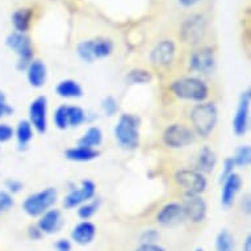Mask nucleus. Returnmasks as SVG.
Returning <instances> with one entry per match:
<instances>
[{"mask_svg":"<svg viewBox=\"0 0 251 251\" xmlns=\"http://www.w3.org/2000/svg\"><path fill=\"white\" fill-rule=\"evenodd\" d=\"M55 249H57V251H71L73 245H71L70 239L62 238L58 239L57 242H55Z\"/></svg>","mask_w":251,"mask_h":251,"instance_id":"obj_41","label":"nucleus"},{"mask_svg":"<svg viewBox=\"0 0 251 251\" xmlns=\"http://www.w3.org/2000/svg\"><path fill=\"white\" fill-rule=\"evenodd\" d=\"M32 16H33V12L29 8H20L15 11L12 15V23L16 32L25 33L32 24Z\"/></svg>","mask_w":251,"mask_h":251,"instance_id":"obj_22","label":"nucleus"},{"mask_svg":"<svg viewBox=\"0 0 251 251\" xmlns=\"http://www.w3.org/2000/svg\"><path fill=\"white\" fill-rule=\"evenodd\" d=\"M195 141L194 130L183 124H173L163 132V142L167 148L183 149Z\"/></svg>","mask_w":251,"mask_h":251,"instance_id":"obj_6","label":"nucleus"},{"mask_svg":"<svg viewBox=\"0 0 251 251\" xmlns=\"http://www.w3.org/2000/svg\"><path fill=\"white\" fill-rule=\"evenodd\" d=\"M134 251H166V249L158 243H141Z\"/></svg>","mask_w":251,"mask_h":251,"instance_id":"obj_39","label":"nucleus"},{"mask_svg":"<svg viewBox=\"0 0 251 251\" xmlns=\"http://www.w3.org/2000/svg\"><path fill=\"white\" fill-rule=\"evenodd\" d=\"M179 1V4L185 7V8H190V7H194L200 1V0H177Z\"/></svg>","mask_w":251,"mask_h":251,"instance_id":"obj_45","label":"nucleus"},{"mask_svg":"<svg viewBox=\"0 0 251 251\" xmlns=\"http://www.w3.org/2000/svg\"><path fill=\"white\" fill-rule=\"evenodd\" d=\"M234 237L230 231L224 229L216 237V250L217 251H234Z\"/></svg>","mask_w":251,"mask_h":251,"instance_id":"obj_25","label":"nucleus"},{"mask_svg":"<svg viewBox=\"0 0 251 251\" xmlns=\"http://www.w3.org/2000/svg\"><path fill=\"white\" fill-rule=\"evenodd\" d=\"M7 46L19 55V70H25L33 61V46L28 36L19 32H13L5 40Z\"/></svg>","mask_w":251,"mask_h":251,"instance_id":"obj_5","label":"nucleus"},{"mask_svg":"<svg viewBox=\"0 0 251 251\" xmlns=\"http://www.w3.org/2000/svg\"><path fill=\"white\" fill-rule=\"evenodd\" d=\"M159 239V233L155 229H148L141 234V243H156Z\"/></svg>","mask_w":251,"mask_h":251,"instance_id":"obj_35","label":"nucleus"},{"mask_svg":"<svg viewBox=\"0 0 251 251\" xmlns=\"http://www.w3.org/2000/svg\"><path fill=\"white\" fill-rule=\"evenodd\" d=\"M78 55L86 62H94L95 58V51H94V40H87V41L80 42L78 45Z\"/></svg>","mask_w":251,"mask_h":251,"instance_id":"obj_30","label":"nucleus"},{"mask_svg":"<svg viewBox=\"0 0 251 251\" xmlns=\"http://www.w3.org/2000/svg\"><path fill=\"white\" fill-rule=\"evenodd\" d=\"M96 237V226L94 224L86 220V221H82L79 223L71 231V239L74 241L76 245H80V246H86V245H90Z\"/></svg>","mask_w":251,"mask_h":251,"instance_id":"obj_18","label":"nucleus"},{"mask_svg":"<svg viewBox=\"0 0 251 251\" xmlns=\"http://www.w3.org/2000/svg\"><path fill=\"white\" fill-rule=\"evenodd\" d=\"M99 155V152L95 149L83 148V146H75L66 150V158L69 161L74 162H90L95 159Z\"/></svg>","mask_w":251,"mask_h":251,"instance_id":"obj_21","label":"nucleus"},{"mask_svg":"<svg viewBox=\"0 0 251 251\" xmlns=\"http://www.w3.org/2000/svg\"><path fill=\"white\" fill-rule=\"evenodd\" d=\"M171 91L179 99L191 100L196 103L205 101L209 95V88L201 79L194 76H184V78L175 79L171 83Z\"/></svg>","mask_w":251,"mask_h":251,"instance_id":"obj_1","label":"nucleus"},{"mask_svg":"<svg viewBox=\"0 0 251 251\" xmlns=\"http://www.w3.org/2000/svg\"><path fill=\"white\" fill-rule=\"evenodd\" d=\"M5 187H7V190H8L9 194H17V192H20L21 188H23V184H21V181L15 180V179H9L5 183Z\"/></svg>","mask_w":251,"mask_h":251,"instance_id":"obj_40","label":"nucleus"},{"mask_svg":"<svg viewBox=\"0 0 251 251\" xmlns=\"http://www.w3.org/2000/svg\"><path fill=\"white\" fill-rule=\"evenodd\" d=\"M101 108H103L104 113L107 116H115L119 111V103H117V100L115 98L107 96L101 103Z\"/></svg>","mask_w":251,"mask_h":251,"instance_id":"obj_34","label":"nucleus"},{"mask_svg":"<svg viewBox=\"0 0 251 251\" xmlns=\"http://www.w3.org/2000/svg\"><path fill=\"white\" fill-rule=\"evenodd\" d=\"M57 94L65 99H76V98H82L83 90L78 82L73 79H66L59 82L57 86Z\"/></svg>","mask_w":251,"mask_h":251,"instance_id":"obj_20","label":"nucleus"},{"mask_svg":"<svg viewBox=\"0 0 251 251\" xmlns=\"http://www.w3.org/2000/svg\"><path fill=\"white\" fill-rule=\"evenodd\" d=\"M183 209H184V216L191 223L200 224L204 221L206 216V202L200 195L187 194L184 201H183Z\"/></svg>","mask_w":251,"mask_h":251,"instance_id":"obj_9","label":"nucleus"},{"mask_svg":"<svg viewBox=\"0 0 251 251\" xmlns=\"http://www.w3.org/2000/svg\"><path fill=\"white\" fill-rule=\"evenodd\" d=\"M57 190L53 187H49L44 191H40L37 194L28 196L24 200L23 209L30 217H40L46 210H49L57 201Z\"/></svg>","mask_w":251,"mask_h":251,"instance_id":"obj_4","label":"nucleus"},{"mask_svg":"<svg viewBox=\"0 0 251 251\" xmlns=\"http://www.w3.org/2000/svg\"><path fill=\"white\" fill-rule=\"evenodd\" d=\"M13 134H15V132H13V129L9 125H7V124H0V144L8 142L13 137Z\"/></svg>","mask_w":251,"mask_h":251,"instance_id":"obj_37","label":"nucleus"},{"mask_svg":"<svg viewBox=\"0 0 251 251\" xmlns=\"http://www.w3.org/2000/svg\"><path fill=\"white\" fill-rule=\"evenodd\" d=\"M29 123L38 133H45L48 128V100L38 96L29 105Z\"/></svg>","mask_w":251,"mask_h":251,"instance_id":"obj_10","label":"nucleus"},{"mask_svg":"<svg viewBox=\"0 0 251 251\" xmlns=\"http://www.w3.org/2000/svg\"><path fill=\"white\" fill-rule=\"evenodd\" d=\"M251 209V202H250V196H246V198L242 200V210L245 213H250Z\"/></svg>","mask_w":251,"mask_h":251,"instance_id":"obj_44","label":"nucleus"},{"mask_svg":"<svg viewBox=\"0 0 251 251\" xmlns=\"http://www.w3.org/2000/svg\"><path fill=\"white\" fill-rule=\"evenodd\" d=\"M218 120V111L214 103L202 101L196 104L191 111V123L194 130L199 136L208 137L216 128Z\"/></svg>","mask_w":251,"mask_h":251,"instance_id":"obj_2","label":"nucleus"},{"mask_svg":"<svg viewBox=\"0 0 251 251\" xmlns=\"http://www.w3.org/2000/svg\"><path fill=\"white\" fill-rule=\"evenodd\" d=\"M206 32V21L201 15H192L181 25L180 36L183 41L190 44V45H196L201 41Z\"/></svg>","mask_w":251,"mask_h":251,"instance_id":"obj_8","label":"nucleus"},{"mask_svg":"<svg viewBox=\"0 0 251 251\" xmlns=\"http://www.w3.org/2000/svg\"><path fill=\"white\" fill-rule=\"evenodd\" d=\"M242 251H251V235H247L245 242H243Z\"/></svg>","mask_w":251,"mask_h":251,"instance_id":"obj_46","label":"nucleus"},{"mask_svg":"<svg viewBox=\"0 0 251 251\" xmlns=\"http://www.w3.org/2000/svg\"><path fill=\"white\" fill-rule=\"evenodd\" d=\"M191 70L202 73V74H209L216 67V58L212 49H201L192 54L190 59Z\"/></svg>","mask_w":251,"mask_h":251,"instance_id":"obj_14","label":"nucleus"},{"mask_svg":"<svg viewBox=\"0 0 251 251\" xmlns=\"http://www.w3.org/2000/svg\"><path fill=\"white\" fill-rule=\"evenodd\" d=\"M99 205H100V201L99 200H91V201H87L84 204L79 206L78 209V216L82 218L83 221H86V220H90L94 214L98 212L99 209Z\"/></svg>","mask_w":251,"mask_h":251,"instance_id":"obj_31","label":"nucleus"},{"mask_svg":"<svg viewBox=\"0 0 251 251\" xmlns=\"http://www.w3.org/2000/svg\"><path fill=\"white\" fill-rule=\"evenodd\" d=\"M195 251H204V250H202V249H196Z\"/></svg>","mask_w":251,"mask_h":251,"instance_id":"obj_48","label":"nucleus"},{"mask_svg":"<svg viewBox=\"0 0 251 251\" xmlns=\"http://www.w3.org/2000/svg\"><path fill=\"white\" fill-rule=\"evenodd\" d=\"M5 101V96H4V94H3V92H1V91H0V103H4Z\"/></svg>","mask_w":251,"mask_h":251,"instance_id":"obj_47","label":"nucleus"},{"mask_svg":"<svg viewBox=\"0 0 251 251\" xmlns=\"http://www.w3.org/2000/svg\"><path fill=\"white\" fill-rule=\"evenodd\" d=\"M54 124L58 129H66L69 126V120H67V105H61L57 108L54 113Z\"/></svg>","mask_w":251,"mask_h":251,"instance_id":"obj_33","label":"nucleus"},{"mask_svg":"<svg viewBox=\"0 0 251 251\" xmlns=\"http://www.w3.org/2000/svg\"><path fill=\"white\" fill-rule=\"evenodd\" d=\"M216 163H217V158H216V154H214L213 150L210 148H208V146H204V148L200 150V154H199L198 159V167L199 170H200V173H212Z\"/></svg>","mask_w":251,"mask_h":251,"instance_id":"obj_23","label":"nucleus"},{"mask_svg":"<svg viewBox=\"0 0 251 251\" xmlns=\"http://www.w3.org/2000/svg\"><path fill=\"white\" fill-rule=\"evenodd\" d=\"M67 120H69V126H79L86 121V113L80 107L73 105L67 107Z\"/></svg>","mask_w":251,"mask_h":251,"instance_id":"obj_29","label":"nucleus"},{"mask_svg":"<svg viewBox=\"0 0 251 251\" xmlns=\"http://www.w3.org/2000/svg\"><path fill=\"white\" fill-rule=\"evenodd\" d=\"M9 113H12V108L9 107L8 104L5 103H0V119L3 117V116H7Z\"/></svg>","mask_w":251,"mask_h":251,"instance_id":"obj_43","label":"nucleus"},{"mask_svg":"<svg viewBox=\"0 0 251 251\" xmlns=\"http://www.w3.org/2000/svg\"><path fill=\"white\" fill-rule=\"evenodd\" d=\"M26 76H28V82L32 87L40 88L45 84L46 76H48V70L44 62L41 61H32L26 67Z\"/></svg>","mask_w":251,"mask_h":251,"instance_id":"obj_19","label":"nucleus"},{"mask_svg":"<svg viewBox=\"0 0 251 251\" xmlns=\"http://www.w3.org/2000/svg\"><path fill=\"white\" fill-rule=\"evenodd\" d=\"M234 165L238 167H247L251 162V149L249 145H242L235 150L234 156H231Z\"/></svg>","mask_w":251,"mask_h":251,"instance_id":"obj_28","label":"nucleus"},{"mask_svg":"<svg viewBox=\"0 0 251 251\" xmlns=\"http://www.w3.org/2000/svg\"><path fill=\"white\" fill-rule=\"evenodd\" d=\"M13 205L12 195L9 192H0V212L11 209Z\"/></svg>","mask_w":251,"mask_h":251,"instance_id":"obj_38","label":"nucleus"},{"mask_svg":"<svg viewBox=\"0 0 251 251\" xmlns=\"http://www.w3.org/2000/svg\"><path fill=\"white\" fill-rule=\"evenodd\" d=\"M63 225V217L58 209H49L40 216L37 226L42 231V234H54L61 230Z\"/></svg>","mask_w":251,"mask_h":251,"instance_id":"obj_16","label":"nucleus"},{"mask_svg":"<svg viewBox=\"0 0 251 251\" xmlns=\"http://www.w3.org/2000/svg\"><path fill=\"white\" fill-rule=\"evenodd\" d=\"M234 161H233V158H226L225 162H224V167H223V173H221V179L220 180L224 181L226 179L227 176H230L231 174H234Z\"/></svg>","mask_w":251,"mask_h":251,"instance_id":"obj_36","label":"nucleus"},{"mask_svg":"<svg viewBox=\"0 0 251 251\" xmlns=\"http://www.w3.org/2000/svg\"><path fill=\"white\" fill-rule=\"evenodd\" d=\"M16 138L20 146H26L33 138V128L28 120H23L16 128Z\"/></svg>","mask_w":251,"mask_h":251,"instance_id":"obj_26","label":"nucleus"},{"mask_svg":"<svg viewBox=\"0 0 251 251\" xmlns=\"http://www.w3.org/2000/svg\"><path fill=\"white\" fill-rule=\"evenodd\" d=\"M128 82L132 84H146L151 80V74L148 70H142V69H137L132 70L128 74Z\"/></svg>","mask_w":251,"mask_h":251,"instance_id":"obj_32","label":"nucleus"},{"mask_svg":"<svg viewBox=\"0 0 251 251\" xmlns=\"http://www.w3.org/2000/svg\"><path fill=\"white\" fill-rule=\"evenodd\" d=\"M101 141H103V133H101V130L98 126H92L79 140L78 146L95 149L96 146H99L101 144Z\"/></svg>","mask_w":251,"mask_h":251,"instance_id":"obj_24","label":"nucleus"},{"mask_svg":"<svg viewBox=\"0 0 251 251\" xmlns=\"http://www.w3.org/2000/svg\"><path fill=\"white\" fill-rule=\"evenodd\" d=\"M140 120L133 115H123L116 125V140L124 149H136L140 144Z\"/></svg>","mask_w":251,"mask_h":251,"instance_id":"obj_3","label":"nucleus"},{"mask_svg":"<svg viewBox=\"0 0 251 251\" xmlns=\"http://www.w3.org/2000/svg\"><path fill=\"white\" fill-rule=\"evenodd\" d=\"M223 183V191H221V205L224 208H229L233 204L235 196L241 190L242 185V179L238 174H231L230 176H227Z\"/></svg>","mask_w":251,"mask_h":251,"instance_id":"obj_17","label":"nucleus"},{"mask_svg":"<svg viewBox=\"0 0 251 251\" xmlns=\"http://www.w3.org/2000/svg\"><path fill=\"white\" fill-rule=\"evenodd\" d=\"M250 91H245L242 95H241L234 120H233V130H234L237 136H243L247 132V128H249V117H250Z\"/></svg>","mask_w":251,"mask_h":251,"instance_id":"obj_12","label":"nucleus"},{"mask_svg":"<svg viewBox=\"0 0 251 251\" xmlns=\"http://www.w3.org/2000/svg\"><path fill=\"white\" fill-rule=\"evenodd\" d=\"M175 181L187 194L200 195L206 188V179L204 174L195 170H179L175 174Z\"/></svg>","mask_w":251,"mask_h":251,"instance_id":"obj_7","label":"nucleus"},{"mask_svg":"<svg viewBox=\"0 0 251 251\" xmlns=\"http://www.w3.org/2000/svg\"><path fill=\"white\" fill-rule=\"evenodd\" d=\"M96 187L94 181L91 180H83L80 188L78 190H73L70 194L67 195L65 200H63V205L67 209H73L75 206H80L82 204L87 201H91L95 198Z\"/></svg>","mask_w":251,"mask_h":251,"instance_id":"obj_11","label":"nucleus"},{"mask_svg":"<svg viewBox=\"0 0 251 251\" xmlns=\"http://www.w3.org/2000/svg\"><path fill=\"white\" fill-rule=\"evenodd\" d=\"M28 235L29 238L33 239V241H38V239L42 238V231L38 229L37 225H33V226H29L28 227Z\"/></svg>","mask_w":251,"mask_h":251,"instance_id":"obj_42","label":"nucleus"},{"mask_svg":"<svg viewBox=\"0 0 251 251\" xmlns=\"http://www.w3.org/2000/svg\"><path fill=\"white\" fill-rule=\"evenodd\" d=\"M94 51H95V58H105L111 55L113 51V44L111 40L107 38H99V40H94Z\"/></svg>","mask_w":251,"mask_h":251,"instance_id":"obj_27","label":"nucleus"},{"mask_svg":"<svg viewBox=\"0 0 251 251\" xmlns=\"http://www.w3.org/2000/svg\"><path fill=\"white\" fill-rule=\"evenodd\" d=\"M184 220V209L180 202H169L165 206H162L156 213V221L163 226H173L183 223Z\"/></svg>","mask_w":251,"mask_h":251,"instance_id":"obj_13","label":"nucleus"},{"mask_svg":"<svg viewBox=\"0 0 251 251\" xmlns=\"http://www.w3.org/2000/svg\"><path fill=\"white\" fill-rule=\"evenodd\" d=\"M175 51H176L175 44L171 40H163L159 44H156L150 58L155 66H169L174 61Z\"/></svg>","mask_w":251,"mask_h":251,"instance_id":"obj_15","label":"nucleus"}]
</instances>
